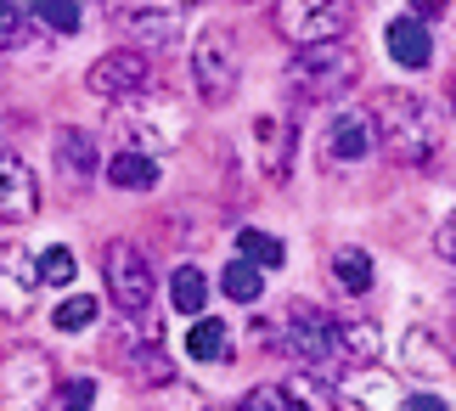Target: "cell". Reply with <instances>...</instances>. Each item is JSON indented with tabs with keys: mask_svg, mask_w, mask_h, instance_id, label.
Returning <instances> with one entry per match:
<instances>
[{
	"mask_svg": "<svg viewBox=\"0 0 456 411\" xmlns=\"http://www.w3.org/2000/svg\"><path fill=\"white\" fill-rule=\"evenodd\" d=\"M372 136L395 164L423 169L445 147V119H440V107L417 91H383L372 102Z\"/></svg>",
	"mask_w": 456,
	"mask_h": 411,
	"instance_id": "obj_1",
	"label": "cell"
},
{
	"mask_svg": "<svg viewBox=\"0 0 456 411\" xmlns=\"http://www.w3.org/2000/svg\"><path fill=\"white\" fill-rule=\"evenodd\" d=\"M102 276H108V299L118 310H130V316H142L152 305V293H158V276H152V265H147V254L135 242H108Z\"/></svg>",
	"mask_w": 456,
	"mask_h": 411,
	"instance_id": "obj_8",
	"label": "cell"
},
{
	"mask_svg": "<svg viewBox=\"0 0 456 411\" xmlns=\"http://www.w3.org/2000/svg\"><path fill=\"white\" fill-rule=\"evenodd\" d=\"M164 411H203V406L191 400V389L181 383V395H169V400H164Z\"/></svg>",
	"mask_w": 456,
	"mask_h": 411,
	"instance_id": "obj_35",
	"label": "cell"
},
{
	"mask_svg": "<svg viewBox=\"0 0 456 411\" xmlns=\"http://www.w3.org/2000/svg\"><path fill=\"white\" fill-rule=\"evenodd\" d=\"M332 276H338V288L344 293H366V288H372V254H366V248H338V254H332Z\"/></svg>",
	"mask_w": 456,
	"mask_h": 411,
	"instance_id": "obj_24",
	"label": "cell"
},
{
	"mask_svg": "<svg viewBox=\"0 0 456 411\" xmlns=\"http://www.w3.org/2000/svg\"><path fill=\"white\" fill-rule=\"evenodd\" d=\"M28 12H34V29H51V34L85 29V0H28Z\"/></svg>",
	"mask_w": 456,
	"mask_h": 411,
	"instance_id": "obj_23",
	"label": "cell"
},
{
	"mask_svg": "<svg viewBox=\"0 0 456 411\" xmlns=\"http://www.w3.org/2000/svg\"><path fill=\"white\" fill-rule=\"evenodd\" d=\"M242 6H259V0H242Z\"/></svg>",
	"mask_w": 456,
	"mask_h": 411,
	"instance_id": "obj_39",
	"label": "cell"
},
{
	"mask_svg": "<svg viewBox=\"0 0 456 411\" xmlns=\"http://www.w3.org/2000/svg\"><path fill=\"white\" fill-rule=\"evenodd\" d=\"M91 406H96V383L91 378H74V383L57 389V411H91Z\"/></svg>",
	"mask_w": 456,
	"mask_h": 411,
	"instance_id": "obj_32",
	"label": "cell"
},
{
	"mask_svg": "<svg viewBox=\"0 0 456 411\" xmlns=\"http://www.w3.org/2000/svg\"><path fill=\"white\" fill-rule=\"evenodd\" d=\"M102 175H108V181L118 186V192H152L158 186V158H147V152H118V158H108V164H102Z\"/></svg>",
	"mask_w": 456,
	"mask_h": 411,
	"instance_id": "obj_19",
	"label": "cell"
},
{
	"mask_svg": "<svg viewBox=\"0 0 456 411\" xmlns=\"http://www.w3.org/2000/svg\"><path fill=\"white\" fill-rule=\"evenodd\" d=\"M378 136H372V113H332L327 130H322V164L332 175L344 169H361L366 158H372Z\"/></svg>",
	"mask_w": 456,
	"mask_h": 411,
	"instance_id": "obj_9",
	"label": "cell"
},
{
	"mask_svg": "<svg viewBox=\"0 0 456 411\" xmlns=\"http://www.w3.org/2000/svg\"><path fill=\"white\" fill-rule=\"evenodd\" d=\"M355 79H361V57H355L344 40H332V45H305L299 57L288 62V96L299 102V107L338 102Z\"/></svg>",
	"mask_w": 456,
	"mask_h": 411,
	"instance_id": "obj_2",
	"label": "cell"
},
{
	"mask_svg": "<svg viewBox=\"0 0 456 411\" xmlns=\"http://www.w3.org/2000/svg\"><path fill=\"white\" fill-rule=\"evenodd\" d=\"M332 338H338V361H355V366H372L383 349V333L372 321H332Z\"/></svg>",
	"mask_w": 456,
	"mask_h": 411,
	"instance_id": "obj_20",
	"label": "cell"
},
{
	"mask_svg": "<svg viewBox=\"0 0 456 411\" xmlns=\"http://www.w3.org/2000/svg\"><path fill=\"white\" fill-rule=\"evenodd\" d=\"M181 6H198V0H181Z\"/></svg>",
	"mask_w": 456,
	"mask_h": 411,
	"instance_id": "obj_38",
	"label": "cell"
},
{
	"mask_svg": "<svg viewBox=\"0 0 456 411\" xmlns=\"http://www.w3.org/2000/svg\"><path fill=\"white\" fill-rule=\"evenodd\" d=\"M186 355H191V361H232V333H225V321H215V316L191 321Z\"/></svg>",
	"mask_w": 456,
	"mask_h": 411,
	"instance_id": "obj_21",
	"label": "cell"
},
{
	"mask_svg": "<svg viewBox=\"0 0 456 411\" xmlns=\"http://www.w3.org/2000/svg\"><path fill=\"white\" fill-rule=\"evenodd\" d=\"M355 6L349 0H276V34L293 45H332L349 34Z\"/></svg>",
	"mask_w": 456,
	"mask_h": 411,
	"instance_id": "obj_7",
	"label": "cell"
},
{
	"mask_svg": "<svg viewBox=\"0 0 456 411\" xmlns=\"http://www.w3.org/2000/svg\"><path fill=\"white\" fill-rule=\"evenodd\" d=\"M34 203H40L34 169H28L12 147H6V141H0V220H28Z\"/></svg>",
	"mask_w": 456,
	"mask_h": 411,
	"instance_id": "obj_14",
	"label": "cell"
},
{
	"mask_svg": "<svg viewBox=\"0 0 456 411\" xmlns=\"http://www.w3.org/2000/svg\"><path fill=\"white\" fill-rule=\"evenodd\" d=\"M113 29L130 40V51H175L186 34L181 0H113Z\"/></svg>",
	"mask_w": 456,
	"mask_h": 411,
	"instance_id": "obj_6",
	"label": "cell"
},
{
	"mask_svg": "<svg viewBox=\"0 0 456 411\" xmlns=\"http://www.w3.org/2000/svg\"><path fill=\"white\" fill-rule=\"evenodd\" d=\"M85 85H91L96 96H108V102H130V96L152 91V68H147L142 51H108V57H96Z\"/></svg>",
	"mask_w": 456,
	"mask_h": 411,
	"instance_id": "obj_11",
	"label": "cell"
},
{
	"mask_svg": "<svg viewBox=\"0 0 456 411\" xmlns=\"http://www.w3.org/2000/svg\"><path fill=\"white\" fill-rule=\"evenodd\" d=\"M28 34H34V12H28V0H0V51L28 45Z\"/></svg>",
	"mask_w": 456,
	"mask_h": 411,
	"instance_id": "obj_28",
	"label": "cell"
},
{
	"mask_svg": "<svg viewBox=\"0 0 456 411\" xmlns=\"http://www.w3.org/2000/svg\"><path fill=\"white\" fill-rule=\"evenodd\" d=\"M451 107H456V91H451Z\"/></svg>",
	"mask_w": 456,
	"mask_h": 411,
	"instance_id": "obj_40",
	"label": "cell"
},
{
	"mask_svg": "<svg viewBox=\"0 0 456 411\" xmlns=\"http://www.w3.org/2000/svg\"><path fill=\"white\" fill-rule=\"evenodd\" d=\"M327 378H315V372H299V378H288L282 383V395L293 400V411H327Z\"/></svg>",
	"mask_w": 456,
	"mask_h": 411,
	"instance_id": "obj_30",
	"label": "cell"
},
{
	"mask_svg": "<svg viewBox=\"0 0 456 411\" xmlns=\"http://www.w3.org/2000/svg\"><path fill=\"white\" fill-rule=\"evenodd\" d=\"M400 366L417 372V378H445V372H451V349L428 327H411L406 338H400Z\"/></svg>",
	"mask_w": 456,
	"mask_h": 411,
	"instance_id": "obj_18",
	"label": "cell"
},
{
	"mask_svg": "<svg viewBox=\"0 0 456 411\" xmlns=\"http://www.w3.org/2000/svg\"><path fill=\"white\" fill-rule=\"evenodd\" d=\"M383 45H389V57L400 68H428L434 62V40H428L423 17H395V23L383 29Z\"/></svg>",
	"mask_w": 456,
	"mask_h": 411,
	"instance_id": "obj_17",
	"label": "cell"
},
{
	"mask_svg": "<svg viewBox=\"0 0 456 411\" xmlns=\"http://www.w3.org/2000/svg\"><path fill=\"white\" fill-rule=\"evenodd\" d=\"M118 130H125L130 141V152H169V147H181V136H186V107L164 96V91H142V96H130V102H118Z\"/></svg>",
	"mask_w": 456,
	"mask_h": 411,
	"instance_id": "obj_3",
	"label": "cell"
},
{
	"mask_svg": "<svg viewBox=\"0 0 456 411\" xmlns=\"http://www.w3.org/2000/svg\"><path fill=\"white\" fill-rule=\"evenodd\" d=\"M51 321H57V333H85L96 321V299H62V305L51 310Z\"/></svg>",
	"mask_w": 456,
	"mask_h": 411,
	"instance_id": "obj_31",
	"label": "cell"
},
{
	"mask_svg": "<svg viewBox=\"0 0 456 411\" xmlns=\"http://www.w3.org/2000/svg\"><path fill=\"white\" fill-rule=\"evenodd\" d=\"M406 411H445L440 395H406Z\"/></svg>",
	"mask_w": 456,
	"mask_h": 411,
	"instance_id": "obj_36",
	"label": "cell"
},
{
	"mask_svg": "<svg viewBox=\"0 0 456 411\" xmlns=\"http://www.w3.org/2000/svg\"><path fill=\"white\" fill-rule=\"evenodd\" d=\"M125 372H130L135 383H158V389H169V378H175V372H169V355L158 349V344H135L125 355Z\"/></svg>",
	"mask_w": 456,
	"mask_h": 411,
	"instance_id": "obj_25",
	"label": "cell"
},
{
	"mask_svg": "<svg viewBox=\"0 0 456 411\" xmlns=\"http://www.w3.org/2000/svg\"><path fill=\"white\" fill-rule=\"evenodd\" d=\"M40 299V259L23 242L0 248V321H23Z\"/></svg>",
	"mask_w": 456,
	"mask_h": 411,
	"instance_id": "obj_10",
	"label": "cell"
},
{
	"mask_svg": "<svg viewBox=\"0 0 456 411\" xmlns=\"http://www.w3.org/2000/svg\"><path fill=\"white\" fill-rule=\"evenodd\" d=\"M254 147H259V169H265L271 181H288L299 130H293V119H254Z\"/></svg>",
	"mask_w": 456,
	"mask_h": 411,
	"instance_id": "obj_15",
	"label": "cell"
},
{
	"mask_svg": "<svg viewBox=\"0 0 456 411\" xmlns=\"http://www.w3.org/2000/svg\"><path fill=\"white\" fill-rule=\"evenodd\" d=\"M51 389V361L40 349H12L0 361V395H40Z\"/></svg>",
	"mask_w": 456,
	"mask_h": 411,
	"instance_id": "obj_16",
	"label": "cell"
},
{
	"mask_svg": "<svg viewBox=\"0 0 456 411\" xmlns=\"http://www.w3.org/2000/svg\"><path fill=\"white\" fill-rule=\"evenodd\" d=\"M242 411H293V400L282 395V383H259V389H248Z\"/></svg>",
	"mask_w": 456,
	"mask_h": 411,
	"instance_id": "obj_33",
	"label": "cell"
},
{
	"mask_svg": "<svg viewBox=\"0 0 456 411\" xmlns=\"http://www.w3.org/2000/svg\"><path fill=\"white\" fill-rule=\"evenodd\" d=\"M332 406L338 411H406V389L395 378H383V372H361V378L332 389Z\"/></svg>",
	"mask_w": 456,
	"mask_h": 411,
	"instance_id": "obj_13",
	"label": "cell"
},
{
	"mask_svg": "<svg viewBox=\"0 0 456 411\" xmlns=\"http://www.w3.org/2000/svg\"><path fill=\"white\" fill-rule=\"evenodd\" d=\"M440 259H445V265H456V214L440 226Z\"/></svg>",
	"mask_w": 456,
	"mask_h": 411,
	"instance_id": "obj_34",
	"label": "cell"
},
{
	"mask_svg": "<svg viewBox=\"0 0 456 411\" xmlns=\"http://www.w3.org/2000/svg\"><path fill=\"white\" fill-rule=\"evenodd\" d=\"M440 6H445V0H417V12H423V17H434Z\"/></svg>",
	"mask_w": 456,
	"mask_h": 411,
	"instance_id": "obj_37",
	"label": "cell"
},
{
	"mask_svg": "<svg viewBox=\"0 0 456 411\" xmlns=\"http://www.w3.org/2000/svg\"><path fill=\"white\" fill-rule=\"evenodd\" d=\"M237 254L242 259H248V265H259V271H265V265H271V271H276V265H282L288 259V248H282V237H271V231H237Z\"/></svg>",
	"mask_w": 456,
	"mask_h": 411,
	"instance_id": "obj_26",
	"label": "cell"
},
{
	"mask_svg": "<svg viewBox=\"0 0 456 411\" xmlns=\"http://www.w3.org/2000/svg\"><path fill=\"white\" fill-rule=\"evenodd\" d=\"M237 74H242V51H237V34L232 29H198L191 40V85L208 107H225L237 96Z\"/></svg>",
	"mask_w": 456,
	"mask_h": 411,
	"instance_id": "obj_5",
	"label": "cell"
},
{
	"mask_svg": "<svg viewBox=\"0 0 456 411\" xmlns=\"http://www.w3.org/2000/svg\"><path fill=\"white\" fill-rule=\"evenodd\" d=\"M271 344L288 355L299 372H315V378H332L338 366V338H332V321L310 305H293L282 327H271Z\"/></svg>",
	"mask_w": 456,
	"mask_h": 411,
	"instance_id": "obj_4",
	"label": "cell"
},
{
	"mask_svg": "<svg viewBox=\"0 0 456 411\" xmlns=\"http://www.w3.org/2000/svg\"><path fill=\"white\" fill-rule=\"evenodd\" d=\"M51 164H57V175H62L68 186H85V181H96V175H102L108 158L96 152L91 130H74V124H68V130L51 136Z\"/></svg>",
	"mask_w": 456,
	"mask_h": 411,
	"instance_id": "obj_12",
	"label": "cell"
},
{
	"mask_svg": "<svg viewBox=\"0 0 456 411\" xmlns=\"http://www.w3.org/2000/svg\"><path fill=\"white\" fill-rule=\"evenodd\" d=\"M169 305H175V316H191V321L203 316V305H208V282H203L198 265H181V271L169 276Z\"/></svg>",
	"mask_w": 456,
	"mask_h": 411,
	"instance_id": "obj_22",
	"label": "cell"
},
{
	"mask_svg": "<svg viewBox=\"0 0 456 411\" xmlns=\"http://www.w3.org/2000/svg\"><path fill=\"white\" fill-rule=\"evenodd\" d=\"M220 288L237 299V305H259V293H265V276H259V265H248V259H232L220 271Z\"/></svg>",
	"mask_w": 456,
	"mask_h": 411,
	"instance_id": "obj_27",
	"label": "cell"
},
{
	"mask_svg": "<svg viewBox=\"0 0 456 411\" xmlns=\"http://www.w3.org/2000/svg\"><path fill=\"white\" fill-rule=\"evenodd\" d=\"M74 271H79V259H74V248H45L40 254V288H68L74 282Z\"/></svg>",
	"mask_w": 456,
	"mask_h": 411,
	"instance_id": "obj_29",
	"label": "cell"
}]
</instances>
